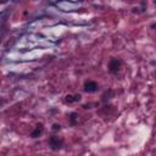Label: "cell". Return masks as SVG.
<instances>
[{"label":"cell","instance_id":"6da1fadb","mask_svg":"<svg viewBox=\"0 0 156 156\" xmlns=\"http://www.w3.org/2000/svg\"><path fill=\"white\" fill-rule=\"evenodd\" d=\"M48 144H49L51 150H60L62 146H64V138L59 137V135H53V137L49 138Z\"/></svg>","mask_w":156,"mask_h":156},{"label":"cell","instance_id":"7a4b0ae2","mask_svg":"<svg viewBox=\"0 0 156 156\" xmlns=\"http://www.w3.org/2000/svg\"><path fill=\"white\" fill-rule=\"evenodd\" d=\"M121 66H122V61L119 59H117V57H112L109 61V72L115 75V73H117L119 71Z\"/></svg>","mask_w":156,"mask_h":156},{"label":"cell","instance_id":"3957f363","mask_svg":"<svg viewBox=\"0 0 156 156\" xmlns=\"http://www.w3.org/2000/svg\"><path fill=\"white\" fill-rule=\"evenodd\" d=\"M99 85L94 81H85L84 82V91L85 93H95L98 91Z\"/></svg>","mask_w":156,"mask_h":156},{"label":"cell","instance_id":"277c9868","mask_svg":"<svg viewBox=\"0 0 156 156\" xmlns=\"http://www.w3.org/2000/svg\"><path fill=\"white\" fill-rule=\"evenodd\" d=\"M43 132H44V126H43V123H38L37 126H36V129L30 133V137L32 138H38V137H40L42 134H43Z\"/></svg>","mask_w":156,"mask_h":156},{"label":"cell","instance_id":"5b68a950","mask_svg":"<svg viewBox=\"0 0 156 156\" xmlns=\"http://www.w3.org/2000/svg\"><path fill=\"white\" fill-rule=\"evenodd\" d=\"M115 97V91L113 90H111V89H109V90H106L104 94L101 95V101L103 103H107L110 99H112Z\"/></svg>","mask_w":156,"mask_h":156},{"label":"cell","instance_id":"8992f818","mask_svg":"<svg viewBox=\"0 0 156 156\" xmlns=\"http://www.w3.org/2000/svg\"><path fill=\"white\" fill-rule=\"evenodd\" d=\"M78 113L77 112H71L70 116H68V121H70V124L71 126H76L77 122H78Z\"/></svg>","mask_w":156,"mask_h":156},{"label":"cell","instance_id":"52a82bcc","mask_svg":"<svg viewBox=\"0 0 156 156\" xmlns=\"http://www.w3.org/2000/svg\"><path fill=\"white\" fill-rule=\"evenodd\" d=\"M65 101H66V103H68V104L76 103V100H75V95H66V97H65Z\"/></svg>","mask_w":156,"mask_h":156},{"label":"cell","instance_id":"ba28073f","mask_svg":"<svg viewBox=\"0 0 156 156\" xmlns=\"http://www.w3.org/2000/svg\"><path fill=\"white\" fill-rule=\"evenodd\" d=\"M54 132H57V131H60L61 129V126H60V124L59 123H54L53 124V128H51Z\"/></svg>","mask_w":156,"mask_h":156},{"label":"cell","instance_id":"9c48e42d","mask_svg":"<svg viewBox=\"0 0 156 156\" xmlns=\"http://www.w3.org/2000/svg\"><path fill=\"white\" fill-rule=\"evenodd\" d=\"M81 99H82V95H81V94H76V95H75V100H76V103H77V101H81Z\"/></svg>","mask_w":156,"mask_h":156},{"label":"cell","instance_id":"30bf717a","mask_svg":"<svg viewBox=\"0 0 156 156\" xmlns=\"http://www.w3.org/2000/svg\"><path fill=\"white\" fill-rule=\"evenodd\" d=\"M152 28H156V24H152Z\"/></svg>","mask_w":156,"mask_h":156}]
</instances>
